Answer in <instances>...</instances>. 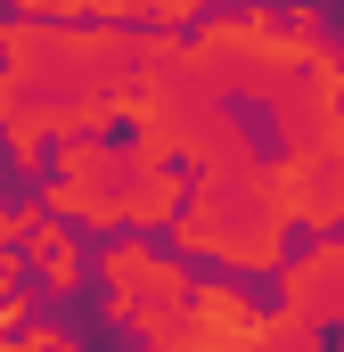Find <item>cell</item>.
<instances>
[{"mask_svg":"<svg viewBox=\"0 0 344 352\" xmlns=\"http://www.w3.org/2000/svg\"><path fill=\"white\" fill-rule=\"evenodd\" d=\"M189 295V270L164 263L148 238H123V246H107V320L115 328H140V320H156Z\"/></svg>","mask_w":344,"mask_h":352,"instance_id":"6da1fadb","label":"cell"},{"mask_svg":"<svg viewBox=\"0 0 344 352\" xmlns=\"http://www.w3.org/2000/svg\"><path fill=\"white\" fill-rule=\"evenodd\" d=\"M25 263L50 278V295H74V287H83V246H74V230H66L58 213H50V221H41V213L25 221Z\"/></svg>","mask_w":344,"mask_h":352,"instance_id":"7a4b0ae2","label":"cell"},{"mask_svg":"<svg viewBox=\"0 0 344 352\" xmlns=\"http://www.w3.org/2000/svg\"><path fill=\"white\" fill-rule=\"evenodd\" d=\"M246 352H328V336L312 320H295V311H270V320H255Z\"/></svg>","mask_w":344,"mask_h":352,"instance_id":"3957f363","label":"cell"},{"mask_svg":"<svg viewBox=\"0 0 344 352\" xmlns=\"http://www.w3.org/2000/svg\"><path fill=\"white\" fill-rule=\"evenodd\" d=\"M8 352H74V336H66V328H50V320H17Z\"/></svg>","mask_w":344,"mask_h":352,"instance_id":"277c9868","label":"cell"},{"mask_svg":"<svg viewBox=\"0 0 344 352\" xmlns=\"http://www.w3.org/2000/svg\"><path fill=\"white\" fill-rule=\"evenodd\" d=\"M17 278H25V254H0V303L17 295Z\"/></svg>","mask_w":344,"mask_h":352,"instance_id":"5b68a950","label":"cell"}]
</instances>
